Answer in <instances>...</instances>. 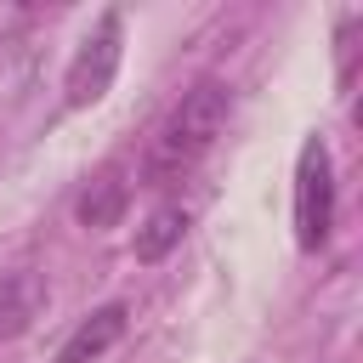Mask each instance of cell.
Masks as SVG:
<instances>
[{"mask_svg":"<svg viewBox=\"0 0 363 363\" xmlns=\"http://www.w3.org/2000/svg\"><path fill=\"white\" fill-rule=\"evenodd\" d=\"M329 227H335V164H329L323 136H306L295 159V244L323 250Z\"/></svg>","mask_w":363,"mask_h":363,"instance_id":"2","label":"cell"},{"mask_svg":"<svg viewBox=\"0 0 363 363\" xmlns=\"http://www.w3.org/2000/svg\"><path fill=\"white\" fill-rule=\"evenodd\" d=\"M227 113H233V91H227L221 79H199L193 91H182V102L164 113V125H159V136H153V147H147V164H142L147 187L182 182V176L216 147V136L227 130Z\"/></svg>","mask_w":363,"mask_h":363,"instance_id":"1","label":"cell"},{"mask_svg":"<svg viewBox=\"0 0 363 363\" xmlns=\"http://www.w3.org/2000/svg\"><path fill=\"white\" fill-rule=\"evenodd\" d=\"M119 57H125V23L119 11H102L96 28L79 40L74 62H68V79H62V102L68 108H96L119 74Z\"/></svg>","mask_w":363,"mask_h":363,"instance_id":"3","label":"cell"},{"mask_svg":"<svg viewBox=\"0 0 363 363\" xmlns=\"http://www.w3.org/2000/svg\"><path fill=\"white\" fill-rule=\"evenodd\" d=\"M187 233V210L182 204H159L142 227H136V261H164Z\"/></svg>","mask_w":363,"mask_h":363,"instance_id":"6","label":"cell"},{"mask_svg":"<svg viewBox=\"0 0 363 363\" xmlns=\"http://www.w3.org/2000/svg\"><path fill=\"white\" fill-rule=\"evenodd\" d=\"M125 199H130V182L108 164V170H96V182L79 193V221H85V227H113V221L125 216Z\"/></svg>","mask_w":363,"mask_h":363,"instance_id":"5","label":"cell"},{"mask_svg":"<svg viewBox=\"0 0 363 363\" xmlns=\"http://www.w3.org/2000/svg\"><path fill=\"white\" fill-rule=\"evenodd\" d=\"M125 323H130V312L113 301V306H96L68 340H62V352H57V363H96L108 346H119V335H125Z\"/></svg>","mask_w":363,"mask_h":363,"instance_id":"4","label":"cell"},{"mask_svg":"<svg viewBox=\"0 0 363 363\" xmlns=\"http://www.w3.org/2000/svg\"><path fill=\"white\" fill-rule=\"evenodd\" d=\"M23 323H28V289H23L17 278H6V284H0V340L23 335Z\"/></svg>","mask_w":363,"mask_h":363,"instance_id":"7","label":"cell"}]
</instances>
